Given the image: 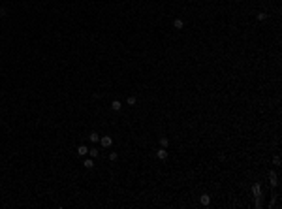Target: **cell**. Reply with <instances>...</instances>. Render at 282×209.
<instances>
[{"instance_id":"4","label":"cell","mask_w":282,"mask_h":209,"mask_svg":"<svg viewBox=\"0 0 282 209\" xmlns=\"http://www.w3.org/2000/svg\"><path fill=\"white\" fill-rule=\"evenodd\" d=\"M252 194L254 196H261V185L260 183H254V185H252Z\"/></svg>"},{"instance_id":"18","label":"cell","mask_w":282,"mask_h":209,"mask_svg":"<svg viewBox=\"0 0 282 209\" xmlns=\"http://www.w3.org/2000/svg\"><path fill=\"white\" fill-rule=\"evenodd\" d=\"M263 2H267V0H263Z\"/></svg>"},{"instance_id":"3","label":"cell","mask_w":282,"mask_h":209,"mask_svg":"<svg viewBox=\"0 0 282 209\" xmlns=\"http://www.w3.org/2000/svg\"><path fill=\"white\" fill-rule=\"evenodd\" d=\"M77 155H79V156H87V155H89V147H87V145H79V147H77Z\"/></svg>"},{"instance_id":"10","label":"cell","mask_w":282,"mask_h":209,"mask_svg":"<svg viewBox=\"0 0 282 209\" xmlns=\"http://www.w3.org/2000/svg\"><path fill=\"white\" fill-rule=\"evenodd\" d=\"M158 141H160V147H166V149H167V145H169V140H167L166 136H162Z\"/></svg>"},{"instance_id":"2","label":"cell","mask_w":282,"mask_h":209,"mask_svg":"<svg viewBox=\"0 0 282 209\" xmlns=\"http://www.w3.org/2000/svg\"><path fill=\"white\" fill-rule=\"evenodd\" d=\"M156 158H158V160H166V158H167V151H166V147H160V149L156 151Z\"/></svg>"},{"instance_id":"12","label":"cell","mask_w":282,"mask_h":209,"mask_svg":"<svg viewBox=\"0 0 282 209\" xmlns=\"http://www.w3.org/2000/svg\"><path fill=\"white\" fill-rule=\"evenodd\" d=\"M173 27L175 28H183L184 27V21H183V19H175V21H173Z\"/></svg>"},{"instance_id":"17","label":"cell","mask_w":282,"mask_h":209,"mask_svg":"<svg viewBox=\"0 0 282 209\" xmlns=\"http://www.w3.org/2000/svg\"><path fill=\"white\" fill-rule=\"evenodd\" d=\"M8 15V9L6 8H0V17H6Z\"/></svg>"},{"instance_id":"11","label":"cell","mask_w":282,"mask_h":209,"mask_svg":"<svg viewBox=\"0 0 282 209\" xmlns=\"http://www.w3.org/2000/svg\"><path fill=\"white\" fill-rule=\"evenodd\" d=\"M89 155H90V158H96V156L100 155V151L96 149V147H92V149H89Z\"/></svg>"},{"instance_id":"6","label":"cell","mask_w":282,"mask_h":209,"mask_svg":"<svg viewBox=\"0 0 282 209\" xmlns=\"http://www.w3.org/2000/svg\"><path fill=\"white\" fill-rule=\"evenodd\" d=\"M269 183H271L273 186H278V181H277V173H275V172H271V173H269Z\"/></svg>"},{"instance_id":"16","label":"cell","mask_w":282,"mask_h":209,"mask_svg":"<svg viewBox=\"0 0 282 209\" xmlns=\"http://www.w3.org/2000/svg\"><path fill=\"white\" fill-rule=\"evenodd\" d=\"M273 164H275V166H280V156H278V155H275V158H273Z\"/></svg>"},{"instance_id":"7","label":"cell","mask_w":282,"mask_h":209,"mask_svg":"<svg viewBox=\"0 0 282 209\" xmlns=\"http://www.w3.org/2000/svg\"><path fill=\"white\" fill-rule=\"evenodd\" d=\"M121 108H122V104L119 100H113L111 102V109H113V111H121Z\"/></svg>"},{"instance_id":"14","label":"cell","mask_w":282,"mask_h":209,"mask_svg":"<svg viewBox=\"0 0 282 209\" xmlns=\"http://www.w3.org/2000/svg\"><path fill=\"white\" fill-rule=\"evenodd\" d=\"M126 104H128V106H135V96H128Z\"/></svg>"},{"instance_id":"13","label":"cell","mask_w":282,"mask_h":209,"mask_svg":"<svg viewBox=\"0 0 282 209\" xmlns=\"http://www.w3.org/2000/svg\"><path fill=\"white\" fill-rule=\"evenodd\" d=\"M256 19H258V21H265V19H267V13H265V11H260V13L256 15Z\"/></svg>"},{"instance_id":"5","label":"cell","mask_w":282,"mask_h":209,"mask_svg":"<svg viewBox=\"0 0 282 209\" xmlns=\"http://www.w3.org/2000/svg\"><path fill=\"white\" fill-rule=\"evenodd\" d=\"M199 202H201V205H211V196L209 194H201V198H199Z\"/></svg>"},{"instance_id":"8","label":"cell","mask_w":282,"mask_h":209,"mask_svg":"<svg viewBox=\"0 0 282 209\" xmlns=\"http://www.w3.org/2000/svg\"><path fill=\"white\" fill-rule=\"evenodd\" d=\"M83 166H85L87 170H92V168H94V160H92V158H87L85 162H83Z\"/></svg>"},{"instance_id":"1","label":"cell","mask_w":282,"mask_h":209,"mask_svg":"<svg viewBox=\"0 0 282 209\" xmlns=\"http://www.w3.org/2000/svg\"><path fill=\"white\" fill-rule=\"evenodd\" d=\"M100 143H102V147H105V149H107V147L113 145V138H111V136H102V138H100Z\"/></svg>"},{"instance_id":"9","label":"cell","mask_w":282,"mask_h":209,"mask_svg":"<svg viewBox=\"0 0 282 209\" xmlns=\"http://www.w3.org/2000/svg\"><path fill=\"white\" fill-rule=\"evenodd\" d=\"M90 141H92V143H98L100 141V134H96V132H90Z\"/></svg>"},{"instance_id":"15","label":"cell","mask_w":282,"mask_h":209,"mask_svg":"<svg viewBox=\"0 0 282 209\" xmlns=\"http://www.w3.org/2000/svg\"><path fill=\"white\" fill-rule=\"evenodd\" d=\"M117 158H119V153H115V151H113V153H109V160H113V162H115Z\"/></svg>"}]
</instances>
